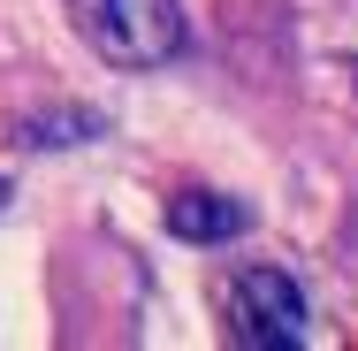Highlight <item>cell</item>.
Instances as JSON below:
<instances>
[{
  "label": "cell",
  "mask_w": 358,
  "mask_h": 351,
  "mask_svg": "<svg viewBox=\"0 0 358 351\" xmlns=\"http://www.w3.org/2000/svg\"><path fill=\"white\" fill-rule=\"evenodd\" d=\"M15 138L23 145H84V138H107V123H99L92 107H54V115L15 123Z\"/></svg>",
  "instance_id": "4"
},
{
  "label": "cell",
  "mask_w": 358,
  "mask_h": 351,
  "mask_svg": "<svg viewBox=\"0 0 358 351\" xmlns=\"http://www.w3.org/2000/svg\"><path fill=\"white\" fill-rule=\"evenodd\" d=\"M0 199H8V184H0Z\"/></svg>",
  "instance_id": "5"
},
{
  "label": "cell",
  "mask_w": 358,
  "mask_h": 351,
  "mask_svg": "<svg viewBox=\"0 0 358 351\" xmlns=\"http://www.w3.org/2000/svg\"><path fill=\"white\" fill-rule=\"evenodd\" d=\"M236 229H244V207L221 199V191H183V199H168V237H183V245H229Z\"/></svg>",
  "instance_id": "3"
},
{
  "label": "cell",
  "mask_w": 358,
  "mask_h": 351,
  "mask_svg": "<svg viewBox=\"0 0 358 351\" xmlns=\"http://www.w3.org/2000/svg\"><path fill=\"white\" fill-rule=\"evenodd\" d=\"M229 336L244 351L305 344V290L282 268H244V275L229 282Z\"/></svg>",
  "instance_id": "2"
},
{
  "label": "cell",
  "mask_w": 358,
  "mask_h": 351,
  "mask_svg": "<svg viewBox=\"0 0 358 351\" xmlns=\"http://www.w3.org/2000/svg\"><path fill=\"white\" fill-rule=\"evenodd\" d=\"M76 31L92 39V54L122 69H160L183 46V8L176 0H76Z\"/></svg>",
  "instance_id": "1"
}]
</instances>
